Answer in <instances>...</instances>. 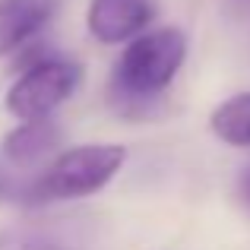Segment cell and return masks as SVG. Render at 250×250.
I'll list each match as a JSON object with an SVG mask.
<instances>
[{"instance_id":"obj_1","label":"cell","mask_w":250,"mask_h":250,"mask_svg":"<svg viewBox=\"0 0 250 250\" xmlns=\"http://www.w3.org/2000/svg\"><path fill=\"white\" fill-rule=\"evenodd\" d=\"M187 57V38L181 29H152L136 35L124 48L111 76V98L124 114H146L149 104L174 83Z\"/></svg>"},{"instance_id":"obj_2","label":"cell","mask_w":250,"mask_h":250,"mask_svg":"<svg viewBox=\"0 0 250 250\" xmlns=\"http://www.w3.org/2000/svg\"><path fill=\"white\" fill-rule=\"evenodd\" d=\"M124 146L98 143V146H76L61 152L48 165L38 181L22 187V196L29 203H48V200H70V196H89L102 190L111 177L121 171Z\"/></svg>"},{"instance_id":"obj_3","label":"cell","mask_w":250,"mask_h":250,"mask_svg":"<svg viewBox=\"0 0 250 250\" xmlns=\"http://www.w3.org/2000/svg\"><path fill=\"white\" fill-rule=\"evenodd\" d=\"M83 80L80 63L63 57H38L6 92V111L19 121H42L63 104Z\"/></svg>"},{"instance_id":"obj_4","label":"cell","mask_w":250,"mask_h":250,"mask_svg":"<svg viewBox=\"0 0 250 250\" xmlns=\"http://www.w3.org/2000/svg\"><path fill=\"white\" fill-rule=\"evenodd\" d=\"M0 250H95L83 219H32L0 228Z\"/></svg>"},{"instance_id":"obj_5","label":"cell","mask_w":250,"mask_h":250,"mask_svg":"<svg viewBox=\"0 0 250 250\" xmlns=\"http://www.w3.org/2000/svg\"><path fill=\"white\" fill-rule=\"evenodd\" d=\"M152 16V0H92L89 13H85V25H89L92 38H98L102 44H121L143 35Z\"/></svg>"},{"instance_id":"obj_6","label":"cell","mask_w":250,"mask_h":250,"mask_svg":"<svg viewBox=\"0 0 250 250\" xmlns=\"http://www.w3.org/2000/svg\"><path fill=\"white\" fill-rule=\"evenodd\" d=\"M61 10V0H0V57L19 51Z\"/></svg>"},{"instance_id":"obj_7","label":"cell","mask_w":250,"mask_h":250,"mask_svg":"<svg viewBox=\"0 0 250 250\" xmlns=\"http://www.w3.org/2000/svg\"><path fill=\"white\" fill-rule=\"evenodd\" d=\"M61 140V130L54 121L42 117V121H22L16 130H10L3 140V152L13 165H35L38 159L51 152Z\"/></svg>"},{"instance_id":"obj_8","label":"cell","mask_w":250,"mask_h":250,"mask_svg":"<svg viewBox=\"0 0 250 250\" xmlns=\"http://www.w3.org/2000/svg\"><path fill=\"white\" fill-rule=\"evenodd\" d=\"M209 127L222 143L247 149L250 146V92H241V95L222 102L209 117Z\"/></svg>"},{"instance_id":"obj_9","label":"cell","mask_w":250,"mask_h":250,"mask_svg":"<svg viewBox=\"0 0 250 250\" xmlns=\"http://www.w3.org/2000/svg\"><path fill=\"white\" fill-rule=\"evenodd\" d=\"M16 190L22 193V187H16V181H13V177L6 174L3 168H0V200H10V196H16Z\"/></svg>"},{"instance_id":"obj_10","label":"cell","mask_w":250,"mask_h":250,"mask_svg":"<svg viewBox=\"0 0 250 250\" xmlns=\"http://www.w3.org/2000/svg\"><path fill=\"white\" fill-rule=\"evenodd\" d=\"M238 193H241V200H244V206L250 209V168L241 174V181H238Z\"/></svg>"}]
</instances>
